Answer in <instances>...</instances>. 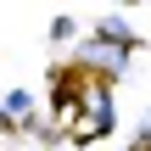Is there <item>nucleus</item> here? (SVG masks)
I'll use <instances>...</instances> for the list:
<instances>
[{
	"instance_id": "f257e3e1",
	"label": "nucleus",
	"mask_w": 151,
	"mask_h": 151,
	"mask_svg": "<svg viewBox=\"0 0 151 151\" xmlns=\"http://www.w3.org/2000/svg\"><path fill=\"white\" fill-rule=\"evenodd\" d=\"M134 151H146V146H134Z\"/></svg>"
}]
</instances>
